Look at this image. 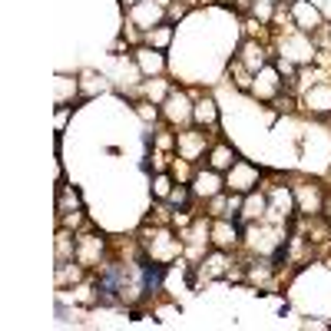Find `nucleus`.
Listing matches in <instances>:
<instances>
[{
  "instance_id": "1",
  "label": "nucleus",
  "mask_w": 331,
  "mask_h": 331,
  "mask_svg": "<svg viewBox=\"0 0 331 331\" xmlns=\"http://www.w3.org/2000/svg\"><path fill=\"white\" fill-rule=\"evenodd\" d=\"M159 282H163V265H143V285L149 291H156Z\"/></svg>"
},
{
  "instance_id": "2",
  "label": "nucleus",
  "mask_w": 331,
  "mask_h": 331,
  "mask_svg": "<svg viewBox=\"0 0 331 331\" xmlns=\"http://www.w3.org/2000/svg\"><path fill=\"white\" fill-rule=\"evenodd\" d=\"M149 40H156V43L163 46L166 40H169V27H166V30H159V33H156V37H149Z\"/></svg>"
}]
</instances>
